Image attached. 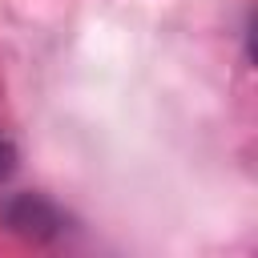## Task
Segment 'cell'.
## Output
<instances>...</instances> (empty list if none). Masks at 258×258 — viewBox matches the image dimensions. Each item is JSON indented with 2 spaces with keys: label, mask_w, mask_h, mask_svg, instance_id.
<instances>
[{
  "label": "cell",
  "mask_w": 258,
  "mask_h": 258,
  "mask_svg": "<svg viewBox=\"0 0 258 258\" xmlns=\"http://www.w3.org/2000/svg\"><path fill=\"white\" fill-rule=\"evenodd\" d=\"M8 169H12V145H8L4 137H0V177H4Z\"/></svg>",
  "instance_id": "6da1fadb"
}]
</instances>
